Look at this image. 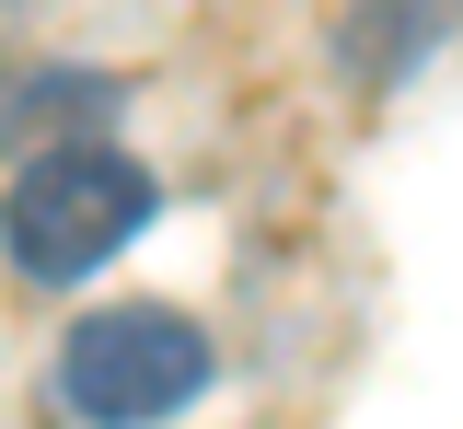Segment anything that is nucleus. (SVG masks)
I'll return each mask as SVG.
<instances>
[{
    "label": "nucleus",
    "instance_id": "nucleus-2",
    "mask_svg": "<svg viewBox=\"0 0 463 429\" xmlns=\"http://www.w3.org/2000/svg\"><path fill=\"white\" fill-rule=\"evenodd\" d=\"M58 383H70L81 418L151 429V418H174V406L209 383V337H197L185 313H163V302H116V313H93V325L70 337Z\"/></svg>",
    "mask_w": 463,
    "mask_h": 429
},
{
    "label": "nucleus",
    "instance_id": "nucleus-1",
    "mask_svg": "<svg viewBox=\"0 0 463 429\" xmlns=\"http://www.w3.org/2000/svg\"><path fill=\"white\" fill-rule=\"evenodd\" d=\"M139 221H151V186H139V163L105 151V139H58V151H35V163L12 175V197H0V233H12V255H24L35 279L105 267Z\"/></svg>",
    "mask_w": 463,
    "mask_h": 429
}]
</instances>
